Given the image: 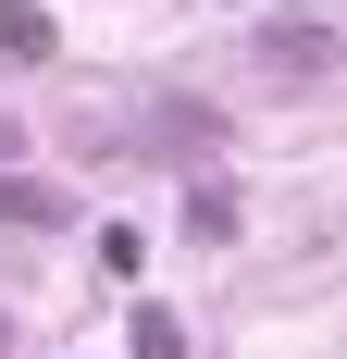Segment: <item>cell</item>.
Instances as JSON below:
<instances>
[{
  "label": "cell",
  "mask_w": 347,
  "mask_h": 359,
  "mask_svg": "<svg viewBox=\"0 0 347 359\" xmlns=\"http://www.w3.org/2000/svg\"><path fill=\"white\" fill-rule=\"evenodd\" d=\"M261 74H273V87H322V74H335V25H322V13L273 25V37H261Z\"/></svg>",
  "instance_id": "1"
},
{
  "label": "cell",
  "mask_w": 347,
  "mask_h": 359,
  "mask_svg": "<svg viewBox=\"0 0 347 359\" xmlns=\"http://www.w3.org/2000/svg\"><path fill=\"white\" fill-rule=\"evenodd\" d=\"M0 223H37V236H63V223H74V198H63L50 174H0Z\"/></svg>",
  "instance_id": "2"
},
{
  "label": "cell",
  "mask_w": 347,
  "mask_h": 359,
  "mask_svg": "<svg viewBox=\"0 0 347 359\" xmlns=\"http://www.w3.org/2000/svg\"><path fill=\"white\" fill-rule=\"evenodd\" d=\"M0 62H50V13L37 0H0Z\"/></svg>",
  "instance_id": "3"
},
{
  "label": "cell",
  "mask_w": 347,
  "mask_h": 359,
  "mask_svg": "<svg viewBox=\"0 0 347 359\" xmlns=\"http://www.w3.org/2000/svg\"><path fill=\"white\" fill-rule=\"evenodd\" d=\"M186 236L223 248V236H236V186H186Z\"/></svg>",
  "instance_id": "4"
},
{
  "label": "cell",
  "mask_w": 347,
  "mask_h": 359,
  "mask_svg": "<svg viewBox=\"0 0 347 359\" xmlns=\"http://www.w3.org/2000/svg\"><path fill=\"white\" fill-rule=\"evenodd\" d=\"M124 347H137V359H186V323H174V310H137V334H124Z\"/></svg>",
  "instance_id": "5"
},
{
  "label": "cell",
  "mask_w": 347,
  "mask_h": 359,
  "mask_svg": "<svg viewBox=\"0 0 347 359\" xmlns=\"http://www.w3.org/2000/svg\"><path fill=\"white\" fill-rule=\"evenodd\" d=\"M0 359H13V323H0Z\"/></svg>",
  "instance_id": "6"
}]
</instances>
